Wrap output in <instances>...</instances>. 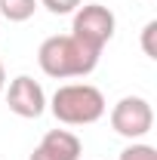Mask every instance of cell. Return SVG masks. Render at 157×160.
<instances>
[{"mask_svg":"<svg viewBox=\"0 0 157 160\" xmlns=\"http://www.w3.org/2000/svg\"><path fill=\"white\" fill-rule=\"evenodd\" d=\"M37 9V0H0V16L9 22H28Z\"/></svg>","mask_w":157,"mask_h":160,"instance_id":"52a82bcc","label":"cell"},{"mask_svg":"<svg viewBox=\"0 0 157 160\" xmlns=\"http://www.w3.org/2000/svg\"><path fill=\"white\" fill-rule=\"evenodd\" d=\"M154 37H157V22H148V25L142 28V49H145L148 59H157V43H154Z\"/></svg>","mask_w":157,"mask_h":160,"instance_id":"9c48e42d","label":"cell"},{"mask_svg":"<svg viewBox=\"0 0 157 160\" xmlns=\"http://www.w3.org/2000/svg\"><path fill=\"white\" fill-rule=\"evenodd\" d=\"M49 12H56V16H68V12H74L80 6V0H40Z\"/></svg>","mask_w":157,"mask_h":160,"instance_id":"30bf717a","label":"cell"},{"mask_svg":"<svg viewBox=\"0 0 157 160\" xmlns=\"http://www.w3.org/2000/svg\"><path fill=\"white\" fill-rule=\"evenodd\" d=\"M28 160H80V139L68 129H49Z\"/></svg>","mask_w":157,"mask_h":160,"instance_id":"8992f818","label":"cell"},{"mask_svg":"<svg viewBox=\"0 0 157 160\" xmlns=\"http://www.w3.org/2000/svg\"><path fill=\"white\" fill-rule=\"evenodd\" d=\"M120 160H157V151L151 145H129L126 151H120Z\"/></svg>","mask_w":157,"mask_h":160,"instance_id":"ba28073f","label":"cell"},{"mask_svg":"<svg viewBox=\"0 0 157 160\" xmlns=\"http://www.w3.org/2000/svg\"><path fill=\"white\" fill-rule=\"evenodd\" d=\"M3 86H6V71H3V62H0V92H3Z\"/></svg>","mask_w":157,"mask_h":160,"instance_id":"8fae6325","label":"cell"},{"mask_svg":"<svg viewBox=\"0 0 157 160\" xmlns=\"http://www.w3.org/2000/svg\"><path fill=\"white\" fill-rule=\"evenodd\" d=\"M53 114L59 123L68 126H83V123H96L105 114V96L93 83H68L59 86L53 96Z\"/></svg>","mask_w":157,"mask_h":160,"instance_id":"7a4b0ae2","label":"cell"},{"mask_svg":"<svg viewBox=\"0 0 157 160\" xmlns=\"http://www.w3.org/2000/svg\"><path fill=\"white\" fill-rule=\"evenodd\" d=\"M114 25H117V22H114V12H111L108 6L89 3V6H80L77 9L71 34H74L80 43H86V46H93V49L102 52V46L114 37Z\"/></svg>","mask_w":157,"mask_h":160,"instance_id":"3957f363","label":"cell"},{"mask_svg":"<svg viewBox=\"0 0 157 160\" xmlns=\"http://www.w3.org/2000/svg\"><path fill=\"white\" fill-rule=\"evenodd\" d=\"M99 49L80 43L74 34H56L46 37L37 49V62L43 74L49 77H86L99 65Z\"/></svg>","mask_w":157,"mask_h":160,"instance_id":"6da1fadb","label":"cell"},{"mask_svg":"<svg viewBox=\"0 0 157 160\" xmlns=\"http://www.w3.org/2000/svg\"><path fill=\"white\" fill-rule=\"evenodd\" d=\"M111 126H114V132L123 136V139H142L154 126V111H151V105L142 99V96H126V99H120L114 105Z\"/></svg>","mask_w":157,"mask_h":160,"instance_id":"277c9868","label":"cell"},{"mask_svg":"<svg viewBox=\"0 0 157 160\" xmlns=\"http://www.w3.org/2000/svg\"><path fill=\"white\" fill-rule=\"evenodd\" d=\"M6 105H9V111L13 114H19V117H40L43 114V108H46V96H43V86H40L34 77H28V74H22L9 83V92H6Z\"/></svg>","mask_w":157,"mask_h":160,"instance_id":"5b68a950","label":"cell"}]
</instances>
